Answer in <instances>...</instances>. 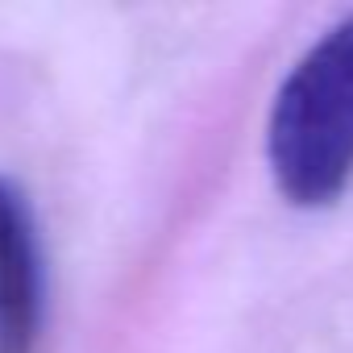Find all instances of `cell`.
I'll use <instances>...</instances> for the list:
<instances>
[{"label":"cell","mask_w":353,"mask_h":353,"mask_svg":"<svg viewBox=\"0 0 353 353\" xmlns=\"http://www.w3.org/2000/svg\"><path fill=\"white\" fill-rule=\"evenodd\" d=\"M42 328V270L21 192L0 179V353H34Z\"/></svg>","instance_id":"obj_2"},{"label":"cell","mask_w":353,"mask_h":353,"mask_svg":"<svg viewBox=\"0 0 353 353\" xmlns=\"http://www.w3.org/2000/svg\"><path fill=\"white\" fill-rule=\"evenodd\" d=\"M266 154L295 208H324L353 183V17L336 21L283 79Z\"/></svg>","instance_id":"obj_1"}]
</instances>
